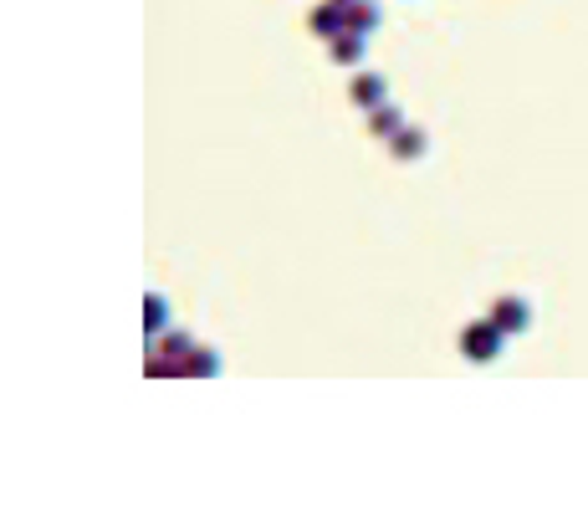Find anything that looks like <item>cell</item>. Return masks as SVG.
Segmentation results:
<instances>
[{
    "label": "cell",
    "mask_w": 588,
    "mask_h": 532,
    "mask_svg": "<svg viewBox=\"0 0 588 532\" xmlns=\"http://www.w3.org/2000/svg\"><path fill=\"white\" fill-rule=\"evenodd\" d=\"M502 343H507V333H502V327L491 323H471L466 333H461V348H466L471 359H476V364H487V359H496V353H502Z\"/></svg>",
    "instance_id": "cell-1"
},
{
    "label": "cell",
    "mask_w": 588,
    "mask_h": 532,
    "mask_svg": "<svg viewBox=\"0 0 588 532\" xmlns=\"http://www.w3.org/2000/svg\"><path fill=\"white\" fill-rule=\"evenodd\" d=\"M307 26H312V31H318L323 41H333V36H343V31H348V16H343V5L323 0V5H318V11L307 16Z\"/></svg>",
    "instance_id": "cell-2"
},
{
    "label": "cell",
    "mask_w": 588,
    "mask_h": 532,
    "mask_svg": "<svg viewBox=\"0 0 588 532\" xmlns=\"http://www.w3.org/2000/svg\"><path fill=\"white\" fill-rule=\"evenodd\" d=\"M491 323L502 327V333H522V327L532 323V312H528L522 297H502V302L491 307Z\"/></svg>",
    "instance_id": "cell-3"
},
{
    "label": "cell",
    "mask_w": 588,
    "mask_h": 532,
    "mask_svg": "<svg viewBox=\"0 0 588 532\" xmlns=\"http://www.w3.org/2000/svg\"><path fill=\"white\" fill-rule=\"evenodd\" d=\"M348 98L358 102V108H379V102H384V77H379V72H358L353 87H348Z\"/></svg>",
    "instance_id": "cell-4"
},
{
    "label": "cell",
    "mask_w": 588,
    "mask_h": 532,
    "mask_svg": "<svg viewBox=\"0 0 588 532\" xmlns=\"http://www.w3.org/2000/svg\"><path fill=\"white\" fill-rule=\"evenodd\" d=\"M399 128H405V113H399V108H389V102L368 108V133H374V139H394Z\"/></svg>",
    "instance_id": "cell-5"
},
{
    "label": "cell",
    "mask_w": 588,
    "mask_h": 532,
    "mask_svg": "<svg viewBox=\"0 0 588 532\" xmlns=\"http://www.w3.org/2000/svg\"><path fill=\"white\" fill-rule=\"evenodd\" d=\"M343 16H348V31H358V36H374V31H379L374 0H353V5H343Z\"/></svg>",
    "instance_id": "cell-6"
},
{
    "label": "cell",
    "mask_w": 588,
    "mask_h": 532,
    "mask_svg": "<svg viewBox=\"0 0 588 532\" xmlns=\"http://www.w3.org/2000/svg\"><path fill=\"white\" fill-rule=\"evenodd\" d=\"M327 46H333V61H348V67L364 61V36L358 31H343V36H333Z\"/></svg>",
    "instance_id": "cell-7"
},
{
    "label": "cell",
    "mask_w": 588,
    "mask_h": 532,
    "mask_svg": "<svg viewBox=\"0 0 588 532\" xmlns=\"http://www.w3.org/2000/svg\"><path fill=\"white\" fill-rule=\"evenodd\" d=\"M389 143H394V159H420L425 154V133H415V128H399Z\"/></svg>",
    "instance_id": "cell-8"
},
{
    "label": "cell",
    "mask_w": 588,
    "mask_h": 532,
    "mask_svg": "<svg viewBox=\"0 0 588 532\" xmlns=\"http://www.w3.org/2000/svg\"><path fill=\"white\" fill-rule=\"evenodd\" d=\"M184 374H215V368H221V359H210V353H205V348H195V359H184Z\"/></svg>",
    "instance_id": "cell-9"
},
{
    "label": "cell",
    "mask_w": 588,
    "mask_h": 532,
    "mask_svg": "<svg viewBox=\"0 0 588 532\" xmlns=\"http://www.w3.org/2000/svg\"><path fill=\"white\" fill-rule=\"evenodd\" d=\"M149 327H154V333L164 327V302L159 297H149Z\"/></svg>",
    "instance_id": "cell-10"
},
{
    "label": "cell",
    "mask_w": 588,
    "mask_h": 532,
    "mask_svg": "<svg viewBox=\"0 0 588 532\" xmlns=\"http://www.w3.org/2000/svg\"><path fill=\"white\" fill-rule=\"evenodd\" d=\"M164 348H169V353H174V359H180V364H184V353H189V338H169V343H164Z\"/></svg>",
    "instance_id": "cell-11"
},
{
    "label": "cell",
    "mask_w": 588,
    "mask_h": 532,
    "mask_svg": "<svg viewBox=\"0 0 588 532\" xmlns=\"http://www.w3.org/2000/svg\"><path fill=\"white\" fill-rule=\"evenodd\" d=\"M333 5H353V0H333Z\"/></svg>",
    "instance_id": "cell-12"
}]
</instances>
